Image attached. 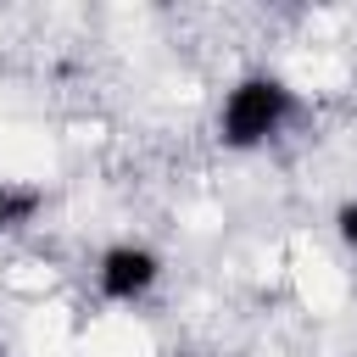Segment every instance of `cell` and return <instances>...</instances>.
<instances>
[{"mask_svg":"<svg viewBox=\"0 0 357 357\" xmlns=\"http://www.w3.org/2000/svg\"><path fill=\"white\" fill-rule=\"evenodd\" d=\"M290 117H296V89L273 73H245L218 106V139L223 151H262L268 139L284 134Z\"/></svg>","mask_w":357,"mask_h":357,"instance_id":"cell-1","label":"cell"},{"mask_svg":"<svg viewBox=\"0 0 357 357\" xmlns=\"http://www.w3.org/2000/svg\"><path fill=\"white\" fill-rule=\"evenodd\" d=\"M156 279H162V257H156L151 245H139V240H117V245H106L100 262H95V290H100L106 301H117V307L145 301V296L156 290Z\"/></svg>","mask_w":357,"mask_h":357,"instance_id":"cell-2","label":"cell"},{"mask_svg":"<svg viewBox=\"0 0 357 357\" xmlns=\"http://www.w3.org/2000/svg\"><path fill=\"white\" fill-rule=\"evenodd\" d=\"M33 206H39V195H28V190H11V184L0 178V229L22 223V218H28Z\"/></svg>","mask_w":357,"mask_h":357,"instance_id":"cell-3","label":"cell"},{"mask_svg":"<svg viewBox=\"0 0 357 357\" xmlns=\"http://www.w3.org/2000/svg\"><path fill=\"white\" fill-rule=\"evenodd\" d=\"M335 234H340V240L357 251V201H346V206L335 212Z\"/></svg>","mask_w":357,"mask_h":357,"instance_id":"cell-4","label":"cell"}]
</instances>
